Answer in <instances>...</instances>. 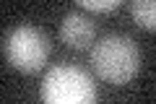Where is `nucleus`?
I'll return each instance as SVG.
<instances>
[{
  "instance_id": "obj_5",
  "label": "nucleus",
  "mask_w": 156,
  "mask_h": 104,
  "mask_svg": "<svg viewBox=\"0 0 156 104\" xmlns=\"http://www.w3.org/2000/svg\"><path fill=\"white\" fill-rule=\"evenodd\" d=\"M130 13L146 31H156V0H130Z\"/></svg>"
},
{
  "instance_id": "obj_4",
  "label": "nucleus",
  "mask_w": 156,
  "mask_h": 104,
  "mask_svg": "<svg viewBox=\"0 0 156 104\" xmlns=\"http://www.w3.org/2000/svg\"><path fill=\"white\" fill-rule=\"evenodd\" d=\"M94 34H96L94 23L81 13H68L60 23V39L70 49H86L94 42Z\"/></svg>"
},
{
  "instance_id": "obj_3",
  "label": "nucleus",
  "mask_w": 156,
  "mask_h": 104,
  "mask_svg": "<svg viewBox=\"0 0 156 104\" xmlns=\"http://www.w3.org/2000/svg\"><path fill=\"white\" fill-rule=\"evenodd\" d=\"M3 52L13 68L23 73H37L47 65L50 42H47L44 31H39L37 26H16L13 31L5 34Z\"/></svg>"
},
{
  "instance_id": "obj_2",
  "label": "nucleus",
  "mask_w": 156,
  "mask_h": 104,
  "mask_svg": "<svg viewBox=\"0 0 156 104\" xmlns=\"http://www.w3.org/2000/svg\"><path fill=\"white\" fill-rule=\"evenodd\" d=\"M39 94L47 104H91L96 99V86L86 70L76 65H57L47 70Z\"/></svg>"
},
{
  "instance_id": "obj_1",
  "label": "nucleus",
  "mask_w": 156,
  "mask_h": 104,
  "mask_svg": "<svg viewBox=\"0 0 156 104\" xmlns=\"http://www.w3.org/2000/svg\"><path fill=\"white\" fill-rule=\"evenodd\" d=\"M91 65L101 81L112 86H125L138 76L140 52L138 44L122 34H107L91 49Z\"/></svg>"
},
{
  "instance_id": "obj_6",
  "label": "nucleus",
  "mask_w": 156,
  "mask_h": 104,
  "mask_svg": "<svg viewBox=\"0 0 156 104\" xmlns=\"http://www.w3.org/2000/svg\"><path fill=\"white\" fill-rule=\"evenodd\" d=\"M76 3L81 8H86V11H94V13H109L117 5H122L125 0H76Z\"/></svg>"
}]
</instances>
